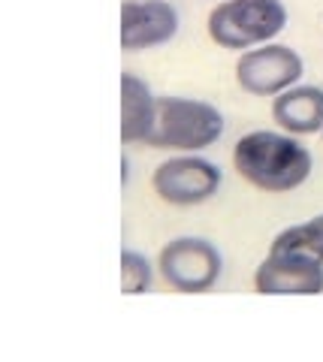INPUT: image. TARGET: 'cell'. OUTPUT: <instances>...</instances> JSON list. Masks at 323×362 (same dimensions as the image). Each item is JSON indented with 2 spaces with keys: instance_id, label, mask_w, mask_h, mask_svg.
I'll list each match as a JSON object with an SVG mask.
<instances>
[{
  "instance_id": "11",
  "label": "cell",
  "mask_w": 323,
  "mask_h": 362,
  "mask_svg": "<svg viewBox=\"0 0 323 362\" xmlns=\"http://www.w3.org/2000/svg\"><path fill=\"white\" fill-rule=\"evenodd\" d=\"M269 251H305L323 259V214H317V218H311L305 223L287 226L284 233L275 235Z\"/></svg>"
},
{
  "instance_id": "12",
  "label": "cell",
  "mask_w": 323,
  "mask_h": 362,
  "mask_svg": "<svg viewBox=\"0 0 323 362\" xmlns=\"http://www.w3.org/2000/svg\"><path fill=\"white\" fill-rule=\"evenodd\" d=\"M151 290V263L139 251H121V293H146Z\"/></svg>"
},
{
  "instance_id": "9",
  "label": "cell",
  "mask_w": 323,
  "mask_h": 362,
  "mask_svg": "<svg viewBox=\"0 0 323 362\" xmlns=\"http://www.w3.org/2000/svg\"><path fill=\"white\" fill-rule=\"evenodd\" d=\"M272 118L278 121V127L293 136L323 130V88L299 85L281 90L272 100Z\"/></svg>"
},
{
  "instance_id": "2",
  "label": "cell",
  "mask_w": 323,
  "mask_h": 362,
  "mask_svg": "<svg viewBox=\"0 0 323 362\" xmlns=\"http://www.w3.org/2000/svg\"><path fill=\"white\" fill-rule=\"evenodd\" d=\"M221 136H224V115L218 112V106L194 97H158L146 145L199 151L215 145Z\"/></svg>"
},
{
  "instance_id": "7",
  "label": "cell",
  "mask_w": 323,
  "mask_h": 362,
  "mask_svg": "<svg viewBox=\"0 0 323 362\" xmlns=\"http://www.w3.org/2000/svg\"><path fill=\"white\" fill-rule=\"evenodd\" d=\"M263 296H315L323 293V259L305 251H269L254 272Z\"/></svg>"
},
{
  "instance_id": "6",
  "label": "cell",
  "mask_w": 323,
  "mask_h": 362,
  "mask_svg": "<svg viewBox=\"0 0 323 362\" xmlns=\"http://www.w3.org/2000/svg\"><path fill=\"white\" fill-rule=\"evenodd\" d=\"M151 187L170 206H199L218 194L221 169L206 157L182 154L163 160L151 175Z\"/></svg>"
},
{
  "instance_id": "5",
  "label": "cell",
  "mask_w": 323,
  "mask_h": 362,
  "mask_svg": "<svg viewBox=\"0 0 323 362\" xmlns=\"http://www.w3.org/2000/svg\"><path fill=\"white\" fill-rule=\"evenodd\" d=\"M299 76H303V58L296 49L281 42H263L260 49L242 52L236 61V82L254 97H278L281 90L293 88Z\"/></svg>"
},
{
  "instance_id": "4",
  "label": "cell",
  "mask_w": 323,
  "mask_h": 362,
  "mask_svg": "<svg viewBox=\"0 0 323 362\" xmlns=\"http://www.w3.org/2000/svg\"><path fill=\"white\" fill-rule=\"evenodd\" d=\"M221 251L199 235H178L160 247L158 269L163 281L178 293H206L221 278Z\"/></svg>"
},
{
  "instance_id": "10",
  "label": "cell",
  "mask_w": 323,
  "mask_h": 362,
  "mask_svg": "<svg viewBox=\"0 0 323 362\" xmlns=\"http://www.w3.org/2000/svg\"><path fill=\"white\" fill-rule=\"evenodd\" d=\"M158 97L136 73H121V142H146Z\"/></svg>"
},
{
  "instance_id": "1",
  "label": "cell",
  "mask_w": 323,
  "mask_h": 362,
  "mask_svg": "<svg viewBox=\"0 0 323 362\" xmlns=\"http://www.w3.org/2000/svg\"><path fill=\"white\" fill-rule=\"evenodd\" d=\"M233 166L245 181H251L266 194H287L305 185L315 160L305 145L293 139V133L254 130L236 142Z\"/></svg>"
},
{
  "instance_id": "3",
  "label": "cell",
  "mask_w": 323,
  "mask_h": 362,
  "mask_svg": "<svg viewBox=\"0 0 323 362\" xmlns=\"http://www.w3.org/2000/svg\"><path fill=\"white\" fill-rule=\"evenodd\" d=\"M287 25L281 0H224L209 13V37L221 49H254L269 42Z\"/></svg>"
},
{
  "instance_id": "8",
  "label": "cell",
  "mask_w": 323,
  "mask_h": 362,
  "mask_svg": "<svg viewBox=\"0 0 323 362\" xmlns=\"http://www.w3.org/2000/svg\"><path fill=\"white\" fill-rule=\"evenodd\" d=\"M178 33V13L166 0H124L121 4V49L139 52L170 42Z\"/></svg>"
}]
</instances>
